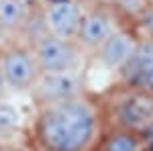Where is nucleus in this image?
Here are the masks:
<instances>
[{"label": "nucleus", "mask_w": 153, "mask_h": 151, "mask_svg": "<svg viewBox=\"0 0 153 151\" xmlns=\"http://www.w3.org/2000/svg\"><path fill=\"white\" fill-rule=\"evenodd\" d=\"M33 4L29 0H0V27L8 33L23 31L31 25Z\"/></svg>", "instance_id": "10"}, {"label": "nucleus", "mask_w": 153, "mask_h": 151, "mask_svg": "<svg viewBox=\"0 0 153 151\" xmlns=\"http://www.w3.org/2000/svg\"><path fill=\"white\" fill-rule=\"evenodd\" d=\"M0 70L6 92H31L41 76V68L31 45H4L0 49Z\"/></svg>", "instance_id": "5"}, {"label": "nucleus", "mask_w": 153, "mask_h": 151, "mask_svg": "<svg viewBox=\"0 0 153 151\" xmlns=\"http://www.w3.org/2000/svg\"><path fill=\"white\" fill-rule=\"evenodd\" d=\"M6 94V84H4V76H2V70H0V96Z\"/></svg>", "instance_id": "14"}, {"label": "nucleus", "mask_w": 153, "mask_h": 151, "mask_svg": "<svg viewBox=\"0 0 153 151\" xmlns=\"http://www.w3.org/2000/svg\"><path fill=\"white\" fill-rule=\"evenodd\" d=\"M106 129H120L139 135L145 141L153 139V92L118 80L117 86L102 96Z\"/></svg>", "instance_id": "2"}, {"label": "nucleus", "mask_w": 153, "mask_h": 151, "mask_svg": "<svg viewBox=\"0 0 153 151\" xmlns=\"http://www.w3.org/2000/svg\"><path fill=\"white\" fill-rule=\"evenodd\" d=\"M86 92L84 71H41L37 84L31 90L33 102H51Z\"/></svg>", "instance_id": "7"}, {"label": "nucleus", "mask_w": 153, "mask_h": 151, "mask_svg": "<svg viewBox=\"0 0 153 151\" xmlns=\"http://www.w3.org/2000/svg\"><path fill=\"white\" fill-rule=\"evenodd\" d=\"M118 80L153 92V33L141 35L133 57L118 74Z\"/></svg>", "instance_id": "9"}, {"label": "nucleus", "mask_w": 153, "mask_h": 151, "mask_svg": "<svg viewBox=\"0 0 153 151\" xmlns=\"http://www.w3.org/2000/svg\"><path fill=\"white\" fill-rule=\"evenodd\" d=\"M147 2H149V4H151V8H153V0H147Z\"/></svg>", "instance_id": "17"}, {"label": "nucleus", "mask_w": 153, "mask_h": 151, "mask_svg": "<svg viewBox=\"0 0 153 151\" xmlns=\"http://www.w3.org/2000/svg\"><path fill=\"white\" fill-rule=\"evenodd\" d=\"M149 141L120 129H106L96 151H147Z\"/></svg>", "instance_id": "11"}, {"label": "nucleus", "mask_w": 153, "mask_h": 151, "mask_svg": "<svg viewBox=\"0 0 153 151\" xmlns=\"http://www.w3.org/2000/svg\"><path fill=\"white\" fill-rule=\"evenodd\" d=\"M86 4H100V2H112V0H82Z\"/></svg>", "instance_id": "16"}, {"label": "nucleus", "mask_w": 153, "mask_h": 151, "mask_svg": "<svg viewBox=\"0 0 153 151\" xmlns=\"http://www.w3.org/2000/svg\"><path fill=\"white\" fill-rule=\"evenodd\" d=\"M31 47L41 71H84L90 57L78 41L61 39L45 31L33 41Z\"/></svg>", "instance_id": "3"}, {"label": "nucleus", "mask_w": 153, "mask_h": 151, "mask_svg": "<svg viewBox=\"0 0 153 151\" xmlns=\"http://www.w3.org/2000/svg\"><path fill=\"white\" fill-rule=\"evenodd\" d=\"M139 39H141V35H139L133 27L123 25L92 57H94L106 71H112V74L118 76V74L123 71V68L129 63V59L133 57L135 49L139 45Z\"/></svg>", "instance_id": "8"}, {"label": "nucleus", "mask_w": 153, "mask_h": 151, "mask_svg": "<svg viewBox=\"0 0 153 151\" xmlns=\"http://www.w3.org/2000/svg\"><path fill=\"white\" fill-rule=\"evenodd\" d=\"M0 151H39L35 147V143L29 141H6V143H0Z\"/></svg>", "instance_id": "13"}, {"label": "nucleus", "mask_w": 153, "mask_h": 151, "mask_svg": "<svg viewBox=\"0 0 153 151\" xmlns=\"http://www.w3.org/2000/svg\"><path fill=\"white\" fill-rule=\"evenodd\" d=\"M106 131L100 96L88 90L35 104L31 141L39 151H96Z\"/></svg>", "instance_id": "1"}, {"label": "nucleus", "mask_w": 153, "mask_h": 151, "mask_svg": "<svg viewBox=\"0 0 153 151\" xmlns=\"http://www.w3.org/2000/svg\"><path fill=\"white\" fill-rule=\"evenodd\" d=\"M123 25H127L125 23V14L118 10L112 2L88 4L76 41L92 57Z\"/></svg>", "instance_id": "4"}, {"label": "nucleus", "mask_w": 153, "mask_h": 151, "mask_svg": "<svg viewBox=\"0 0 153 151\" xmlns=\"http://www.w3.org/2000/svg\"><path fill=\"white\" fill-rule=\"evenodd\" d=\"M88 4L82 0H49L41 8V25L49 35L76 41Z\"/></svg>", "instance_id": "6"}, {"label": "nucleus", "mask_w": 153, "mask_h": 151, "mask_svg": "<svg viewBox=\"0 0 153 151\" xmlns=\"http://www.w3.org/2000/svg\"><path fill=\"white\" fill-rule=\"evenodd\" d=\"M4 45H6V31L0 27V49H2Z\"/></svg>", "instance_id": "15"}, {"label": "nucleus", "mask_w": 153, "mask_h": 151, "mask_svg": "<svg viewBox=\"0 0 153 151\" xmlns=\"http://www.w3.org/2000/svg\"><path fill=\"white\" fill-rule=\"evenodd\" d=\"M25 123V115L21 106L12 100L0 96V143L14 141V137L21 133Z\"/></svg>", "instance_id": "12"}]
</instances>
